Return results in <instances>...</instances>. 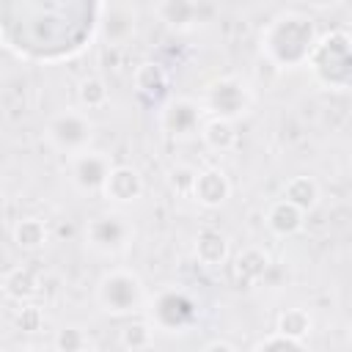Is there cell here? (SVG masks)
Returning a JSON list of instances; mask_svg holds the SVG:
<instances>
[{"label":"cell","instance_id":"cell-12","mask_svg":"<svg viewBox=\"0 0 352 352\" xmlns=\"http://www.w3.org/2000/svg\"><path fill=\"white\" fill-rule=\"evenodd\" d=\"M143 192H146V179L135 165H113L99 195L113 206H132L143 198Z\"/></svg>","mask_w":352,"mask_h":352},{"label":"cell","instance_id":"cell-21","mask_svg":"<svg viewBox=\"0 0 352 352\" xmlns=\"http://www.w3.org/2000/svg\"><path fill=\"white\" fill-rule=\"evenodd\" d=\"M280 198L308 214V212H314V209L319 206L322 190H319V182H316L314 176L300 173V176L286 179V184H283V190H280Z\"/></svg>","mask_w":352,"mask_h":352},{"label":"cell","instance_id":"cell-1","mask_svg":"<svg viewBox=\"0 0 352 352\" xmlns=\"http://www.w3.org/2000/svg\"><path fill=\"white\" fill-rule=\"evenodd\" d=\"M99 3L0 0V44L30 63L77 58L96 38Z\"/></svg>","mask_w":352,"mask_h":352},{"label":"cell","instance_id":"cell-6","mask_svg":"<svg viewBox=\"0 0 352 352\" xmlns=\"http://www.w3.org/2000/svg\"><path fill=\"white\" fill-rule=\"evenodd\" d=\"M198 104H201L204 116L226 118V121L236 124L253 107V88L239 74H223V77H214L204 88V99Z\"/></svg>","mask_w":352,"mask_h":352},{"label":"cell","instance_id":"cell-28","mask_svg":"<svg viewBox=\"0 0 352 352\" xmlns=\"http://www.w3.org/2000/svg\"><path fill=\"white\" fill-rule=\"evenodd\" d=\"M250 352H308V346L302 341H292V338H283L278 333H270L261 341H256Z\"/></svg>","mask_w":352,"mask_h":352},{"label":"cell","instance_id":"cell-10","mask_svg":"<svg viewBox=\"0 0 352 352\" xmlns=\"http://www.w3.org/2000/svg\"><path fill=\"white\" fill-rule=\"evenodd\" d=\"M113 160L104 151L88 148L82 154L69 157V182L74 184V190H80L82 195H99L110 170H113Z\"/></svg>","mask_w":352,"mask_h":352},{"label":"cell","instance_id":"cell-3","mask_svg":"<svg viewBox=\"0 0 352 352\" xmlns=\"http://www.w3.org/2000/svg\"><path fill=\"white\" fill-rule=\"evenodd\" d=\"M311 77L324 91H349L352 85V38L344 28L327 30L316 38L308 60H305Z\"/></svg>","mask_w":352,"mask_h":352},{"label":"cell","instance_id":"cell-5","mask_svg":"<svg viewBox=\"0 0 352 352\" xmlns=\"http://www.w3.org/2000/svg\"><path fill=\"white\" fill-rule=\"evenodd\" d=\"M198 316H201L198 300L182 286H162L146 300L143 308V319L154 327V333H165V336L190 333L198 324Z\"/></svg>","mask_w":352,"mask_h":352},{"label":"cell","instance_id":"cell-14","mask_svg":"<svg viewBox=\"0 0 352 352\" xmlns=\"http://www.w3.org/2000/svg\"><path fill=\"white\" fill-rule=\"evenodd\" d=\"M214 8L212 6H204V3H190V0H165V3H157L154 6V14L157 19L170 28V30H195L201 22H206V16L212 14Z\"/></svg>","mask_w":352,"mask_h":352},{"label":"cell","instance_id":"cell-4","mask_svg":"<svg viewBox=\"0 0 352 352\" xmlns=\"http://www.w3.org/2000/svg\"><path fill=\"white\" fill-rule=\"evenodd\" d=\"M94 300H96L102 314L116 316V319H132V316L143 314L148 294H146L143 278L135 270L110 267L99 275L96 289H94Z\"/></svg>","mask_w":352,"mask_h":352},{"label":"cell","instance_id":"cell-18","mask_svg":"<svg viewBox=\"0 0 352 352\" xmlns=\"http://www.w3.org/2000/svg\"><path fill=\"white\" fill-rule=\"evenodd\" d=\"M132 85L138 91L140 99L146 102H160L165 94H168V85H170V74L162 63L157 60H143L135 74H132Z\"/></svg>","mask_w":352,"mask_h":352},{"label":"cell","instance_id":"cell-29","mask_svg":"<svg viewBox=\"0 0 352 352\" xmlns=\"http://www.w3.org/2000/svg\"><path fill=\"white\" fill-rule=\"evenodd\" d=\"M14 324H16L19 330L36 333V330H41V324H44V314H41V308L33 305V302L19 305V311H16V316H14Z\"/></svg>","mask_w":352,"mask_h":352},{"label":"cell","instance_id":"cell-30","mask_svg":"<svg viewBox=\"0 0 352 352\" xmlns=\"http://www.w3.org/2000/svg\"><path fill=\"white\" fill-rule=\"evenodd\" d=\"M204 352H239L231 341H223V338H214V341H209L206 346H204Z\"/></svg>","mask_w":352,"mask_h":352},{"label":"cell","instance_id":"cell-32","mask_svg":"<svg viewBox=\"0 0 352 352\" xmlns=\"http://www.w3.org/2000/svg\"><path fill=\"white\" fill-rule=\"evenodd\" d=\"M0 352H8V349H6V346H0Z\"/></svg>","mask_w":352,"mask_h":352},{"label":"cell","instance_id":"cell-9","mask_svg":"<svg viewBox=\"0 0 352 352\" xmlns=\"http://www.w3.org/2000/svg\"><path fill=\"white\" fill-rule=\"evenodd\" d=\"M138 8L132 3H99L96 36L107 47H126L138 36Z\"/></svg>","mask_w":352,"mask_h":352},{"label":"cell","instance_id":"cell-8","mask_svg":"<svg viewBox=\"0 0 352 352\" xmlns=\"http://www.w3.org/2000/svg\"><path fill=\"white\" fill-rule=\"evenodd\" d=\"M135 239V226L121 212H99L85 223V242L99 256H121Z\"/></svg>","mask_w":352,"mask_h":352},{"label":"cell","instance_id":"cell-24","mask_svg":"<svg viewBox=\"0 0 352 352\" xmlns=\"http://www.w3.org/2000/svg\"><path fill=\"white\" fill-rule=\"evenodd\" d=\"M154 327L143 319V316H132L121 324L118 330V344L126 349V352H146L151 344H154Z\"/></svg>","mask_w":352,"mask_h":352},{"label":"cell","instance_id":"cell-16","mask_svg":"<svg viewBox=\"0 0 352 352\" xmlns=\"http://www.w3.org/2000/svg\"><path fill=\"white\" fill-rule=\"evenodd\" d=\"M192 256L201 267H223L231 258V239L217 228H201L192 239Z\"/></svg>","mask_w":352,"mask_h":352},{"label":"cell","instance_id":"cell-2","mask_svg":"<svg viewBox=\"0 0 352 352\" xmlns=\"http://www.w3.org/2000/svg\"><path fill=\"white\" fill-rule=\"evenodd\" d=\"M316 22L300 8H283L258 33V52L275 69H300L305 66L316 44Z\"/></svg>","mask_w":352,"mask_h":352},{"label":"cell","instance_id":"cell-13","mask_svg":"<svg viewBox=\"0 0 352 352\" xmlns=\"http://www.w3.org/2000/svg\"><path fill=\"white\" fill-rule=\"evenodd\" d=\"M231 179L223 168L217 165H206V168H198L195 173V182H192V190H190V198L195 204H201L204 209H220L228 204L231 198Z\"/></svg>","mask_w":352,"mask_h":352},{"label":"cell","instance_id":"cell-19","mask_svg":"<svg viewBox=\"0 0 352 352\" xmlns=\"http://www.w3.org/2000/svg\"><path fill=\"white\" fill-rule=\"evenodd\" d=\"M201 143L209 148V151H217V154H228L239 146V132H236V124L234 121H226V118H204L201 124V132H198Z\"/></svg>","mask_w":352,"mask_h":352},{"label":"cell","instance_id":"cell-25","mask_svg":"<svg viewBox=\"0 0 352 352\" xmlns=\"http://www.w3.org/2000/svg\"><path fill=\"white\" fill-rule=\"evenodd\" d=\"M77 102H80V110H102L107 107L110 102V88L102 77L91 74V77H82L80 85H77Z\"/></svg>","mask_w":352,"mask_h":352},{"label":"cell","instance_id":"cell-26","mask_svg":"<svg viewBox=\"0 0 352 352\" xmlns=\"http://www.w3.org/2000/svg\"><path fill=\"white\" fill-rule=\"evenodd\" d=\"M88 333L80 324H63L52 338V352H88Z\"/></svg>","mask_w":352,"mask_h":352},{"label":"cell","instance_id":"cell-11","mask_svg":"<svg viewBox=\"0 0 352 352\" xmlns=\"http://www.w3.org/2000/svg\"><path fill=\"white\" fill-rule=\"evenodd\" d=\"M204 110L195 99H187V96H179V99H170L160 107V129L168 135V138H176V140H187V138H195L201 132V124H204Z\"/></svg>","mask_w":352,"mask_h":352},{"label":"cell","instance_id":"cell-22","mask_svg":"<svg viewBox=\"0 0 352 352\" xmlns=\"http://www.w3.org/2000/svg\"><path fill=\"white\" fill-rule=\"evenodd\" d=\"M11 239H14V245H16L19 250H25V253H36V250H41V248L47 245L50 231H47V223H44L41 217L28 214V217H19V220L14 223V228H11Z\"/></svg>","mask_w":352,"mask_h":352},{"label":"cell","instance_id":"cell-31","mask_svg":"<svg viewBox=\"0 0 352 352\" xmlns=\"http://www.w3.org/2000/svg\"><path fill=\"white\" fill-rule=\"evenodd\" d=\"M25 352H52V349H47V346H28Z\"/></svg>","mask_w":352,"mask_h":352},{"label":"cell","instance_id":"cell-23","mask_svg":"<svg viewBox=\"0 0 352 352\" xmlns=\"http://www.w3.org/2000/svg\"><path fill=\"white\" fill-rule=\"evenodd\" d=\"M314 330V319L305 308H283L278 316H275V333L283 336V338H292V341H305Z\"/></svg>","mask_w":352,"mask_h":352},{"label":"cell","instance_id":"cell-17","mask_svg":"<svg viewBox=\"0 0 352 352\" xmlns=\"http://www.w3.org/2000/svg\"><path fill=\"white\" fill-rule=\"evenodd\" d=\"M264 226L270 228L272 236L286 239V236H294V234L302 231V226H305V212H300L297 206H292V204L283 201V198H275V201H270L267 209H264Z\"/></svg>","mask_w":352,"mask_h":352},{"label":"cell","instance_id":"cell-33","mask_svg":"<svg viewBox=\"0 0 352 352\" xmlns=\"http://www.w3.org/2000/svg\"><path fill=\"white\" fill-rule=\"evenodd\" d=\"M88 352H94V349H88Z\"/></svg>","mask_w":352,"mask_h":352},{"label":"cell","instance_id":"cell-15","mask_svg":"<svg viewBox=\"0 0 352 352\" xmlns=\"http://www.w3.org/2000/svg\"><path fill=\"white\" fill-rule=\"evenodd\" d=\"M228 264H231V275H234V280L239 286H256L270 272L272 256L261 245H248L236 256H231Z\"/></svg>","mask_w":352,"mask_h":352},{"label":"cell","instance_id":"cell-20","mask_svg":"<svg viewBox=\"0 0 352 352\" xmlns=\"http://www.w3.org/2000/svg\"><path fill=\"white\" fill-rule=\"evenodd\" d=\"M38 275L30 270V267H14V270H8L6 275H3V294L11 300V302H16V305H28V302H33L36 300V294H38Z\"/></svg>","mask_w":352,"mask_h":352},{"label":"cell","instance_id":"cell-27","mask_svg":"<svg viewBox=\"0 0 352 352\" xmlns=\"http://www.w3.org/2000/svg\"><path fill=\"white\" fill-rule=\"evenodd\" d=\"M195 173H198L195 165H190V162H176V165H170V170H168V187H170L173 192H179V195H190L192 182H195Z\"/></svg>","mask_w":352,"mask_h":352},{"label":"cell","instance_id":"cell-7","mask_svg":"<svg viewBox=\"0 0 352 352\" xmlns=\"http://www.w3.org/2000/svg\"><path fill=\"white\" fill-rule=\"evenodd\" d=\"M94 121L85 110L80 107H63L58 113H52L44 124V140L50 148L74 157L91 148L94 143Z\"/></svg>","mask_w":352,"mask_h":352}]
</instances>
